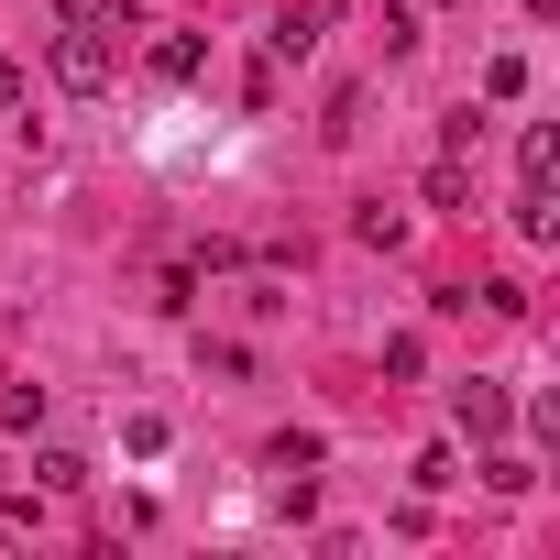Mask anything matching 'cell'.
<instances>
[{"instance_id":"obj_4","label":"cell","mask_w":560,"mask_h":560,"mask_svg":"<svg viewBox=\"0 0 560 560\" xmlns=\"http://www.w3.org/2000/svg\"><path fill=\"white\" fill-rule=\"evenodd\" d=\"M516 231H527V242H549V231H560V209H549V176H527V198H516Z\"/></svg>"},{"instance_id":"obj_2","label":"cell","mask_w":560,"mask_h":560,"mask_svg":"<svg viewBox=\"0 0 560 560\" xmlns=\"http://www.w3.org/2000/svg\"><path fill=\"white\" fill-rule=\"evenodd\" d=\"M451 418H462L472 440H505V418H516V407H505V385H494V374H472V385H451Z\"/></svg>"},{"instance_id":"obj_6","label":"cell","mask_w":560,"mask_h":560,"mask_svg":"<svg viewBox=\"0 0 560 560\" xmlns=\"http://www.w3.org/2000/svg\"><path fill=\"white\" fill-rule=\"evenodd\" d=\"M483 100H527V56H494L483 67Z\"/></svg>"},{"instance_id":"obj_7","label":"cell","mask_w":560,"mask_h":560,"mask_svg":"<svg viewBox=\"0 0 560 560\" xmlns=\"http://www.w3.org/2000/svg\"><path fill=\"white\" fill-rule=\"evenodd\" d=\"M67 23H121V0H56Z\"/></svg>"},{"instance_id":"obj_5","label":"cell","mask_w":560,"mask_h":560,"mask_svg":"<svg viewBox=\"0 0 560 560\" xmlns=\"http://www.w3.org/2000/svg\"><path fill=\"white\" fill-rule=\"evenodd\" d=\"M462 198H472V176H462V154H440L429 165V209H462Z\"/></svg>"},{"instance_id":"obj_3","label":"cell","mask_w":560,"mask_h":560,"mask_svg":"<svg viewBox=\"0 0 560 560\" xmlns=\"http://www.w3.org/2000/svg\"><path fill=\"white\" fill-rule=\"evenodd\" d=\"M198 67H209V45H198V34H154V78H165V89H187Z\"/></svg>"},{"instance_id":"obj_1","label":"cell","mask_w":560,"mask_h":560,"mask_svg":"<svg viewBox=\"0 0 560 560\" xmlns=\"http://www.w3.org/2000/svg\"><path fill=\"white\" fill-rule=\"evenodd\" d=\"M110 67H121V56H110V34H56V78H67L78 100H100V89H110Z\"/></svg>"},{"instance_id":"obj_8","label":"cell","mask_w":560,"mask_h":560,"mask_svg":"<svg viewBox=\"0 0 560 560\" xmlns=\"http://www.w3.org/2000/svg\"><path fill=\"white\" fill-rule=\"evenodd\" d=\"M12 100H23V67H12V56H0V110H12Z\"/></svg>"}]
</instances>
